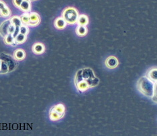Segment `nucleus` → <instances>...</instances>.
Returning a JSON list of instances; mask_svg holds the SVG:
<instances>
[{"mask_svg": "<svg viewBox=\"0 0 157 136\" xmlns=\"http://www.w3.org/2000/svg\"><path fill=\"white\" fill-rule=\"evenodd\" d=\"M15 30V27L14 24H12L11 23L10 25H9V34H14Z\"/></svg>", "mask_w": 157, "mask_h": 136, "instance_id": "393cba45", "label": "nucleus"}, {"mask_svg": "<svg viewBox=\"0 0 157 136\" xmlns=\"http://www.w3.org/2000/svg\"><path fill=\"white\" fill-rule=\"evenodd\" d=\"M14 57L17 61H22L26 57L25 51L23 49H22V48H18V49L14 51Z\"/></svg>", "mask_w": 157, "mask_h": 136, "instance_id": "9b49d317", "label": "nucleus"}, {"mask_svg": "<svg viewBox=\"0 0 157 136\" xmlns=\"http://www.w3.org/2000/svg\"><path fill=\"white\" fill-rule=\"evenodd\" d=\"M23 1L24 0H13V4H14V6H15L16 8H20V5Z\"/></svg>", "mask_w": 157, "mask_h": 136, "instance_id": "b1692460", "label": "nucleus"}, {"mask_svg": "<svg viewBox=\"0 0 157 136\" xmlns=\"http://www.w3.org/2000/svg\"><path fill=\"white\" fill-rule=\"evenodd\" d=\"M79 12L75 8L69 7L66 8L63 12L62 17L65 19L68 24H75L77 22L79 18Z\"/></svg>", "mask_w": 157, "mask_h": 136, "instance_id": "f03ea898", "label": "nucleus"}, {"mask_svg": "<svg viewBox=\"0 0 157 136\" xmlns=\"http://www.w3.org/2000/svg\"><path fill=\"white\" fill-rule=\"evenodd\" d=\"M75 85L79 91L80 92H85L89 88L87 82L84 80L80 81L79 82L75 84Z\"/></svg>", "mask_w": 157, "mask_h": 136, "instance_id": "f8f14e48", "label": "nucleus"}, {"mask_svg": "<svg viewBox=\"0 0 157 136\" xmlns=\"http://www.w3.org/2000/svg\"><path fill=\"white\" fill-rule=\"evenodd\" d=\"M65 113V107L63 104H59L51 108L49 113V117L51 121H56L62 119Z\"/></svg>", "mask_w": 157, "mask_h": 136, "instance_id": "20e7f679", "label": "nucleus"}, {"mask_svg": "<svg viewBox=\"0 0 157 136\" xmlns=\"http://www.w3.org/2000/svg\"><path fill=\"white\" fill-rule=\"evenodd\" d=\"M82 76L83 78L87 82L89 88H93L97 86L99 83V80L95 76L91 68H84L82 69Z\"/></svg>", "mask_w": 157, "mask_h": 136, "instance_id": "7ed1b4c3", "label": "nucleus"}, {"mask_svg": "<svg viewBox=\"0 0 157 136\" xmlns=\"http://www.w3.org/2000/svg\"><path fill=\"white\" fill-rule=\"evenodd\" d=\"M152 100L154 102L157 103V82H155V94H154V96H152Z\"/></svg>", "mask_w": 157, "mask_h": 136, "instance_id": "5701e85b", "label": "nucleus"}, {"mask_svg": "<svg viewBox=\"0 0 157 136\" xmlns=\"http://www.w3.org/2000/svg\"><path fill=\"white\" fill-rule=\"evenodd\" d=\"M77 23L78 25L87 26L89 23V18L87 17V16H86L85 14L79 15Z\"/></svg>", "mask_w": 157, "mask_h": 136, "instance_id": "f3484780", "label": "nucleus"}, {"mask_svg": "<svg viewBox=\"0 0 157 136\" xmlns=\"http://www.w3.org/2000/svg\"><path fill=\"white\" fill-rule=\"evenodd\" d=\"M27 39V35H24L23 34H18L16 37H15V42L17 45L22 44Z\"/></svg>", "mask_w": 157, "mask_h": 136, "instance_id": "a211bd4d", "label": "nucleus"}, {"mask_svg": "<svg viewBox=\"0 0 157 136\" xmlns=\"http://www.w3.org/2000/svg\"><path fill=\"white\" fill-rule=\"evenodd\" d=\"M11 15V11L8 6L4 2L0 1V17H9Z\"/></svg>", "mask_w": 157, "mask_h": 136, "instance_id": "6e6552de", "label": "nucleus"}, {"mask_svg": "<svg viewBox=\"0 0 157 136\" xmlns=\"http://www.w3.org/2000/svg\"><path fill=\"white\" fill-rule=\"evenodd\" d=\"M76 33L79 37H84L87 33V28L86 26L78 25L76 28Z\"/></svg>", "mask_w": 157, "mask_h": 136, "instance_id": "4468645a", "label": "nucleus"}, {"mask_svg": "<svg viewBox=\"0 0 157 136\" xmlns=\"http://www.w3.org/2000/svg\"><path fill=\"white\" fill-rule=\"evenodd\" d=\"M21 21L22 24L25 25L29 24V20H30V13L29 12H24L23 14L20 16Z\"/></svg>", "mask_w": 157, "mask_h": 136, "instance_id": "412c9836", "label": "nucleus"}, {"mask_svg": "<svg viewBox=\"0 0 157 136\" xmlns=\"http://www.w3.org/2000/svg\"><path fill=\"white\" fill-rule=\"evenodd\" d=\"M20 33L23 34L24 35H28L29 33V28L27 25L22 24L20 27Z\"/></svg>", "mask_w": 157, "mask_h": 136, "instance_id": "4be33fe9", "label": "nucleus"}, {"mask_svg": "<svg viewBox=\"0 0 157 136\" xmlns=\"http://www.w3.org/2000/svg\"><path fill=\"white\" fill-rule=\"evenodd\" d=\"M105 63L107 67L110 68V69H114V68L118 67L119 62H118V60L116 57L110 56L107 58V59L105 60Z\"/></svg>", "mask_w": 157, "mask_h": 136, "instance_id": "0eeeda50", "label": "nucleus"}, {"mask_svg": "<svg viewBox=\"0 0 157 136\" xmlns=\"http://www.w3.org/2000/svg\"><path fill=\"white\" fill-rule=\"evenodd\" d=\"M4 43L7 45H11L12 47L18 45L15 42V38L13 36V34H9L4 37Z\"/></svg>", "mask_w": 157, "mask_h": 136, "instance_id": "2eb2a0df", "label": "nucleus"}, {"mask_svg": "<svg viewBox=\"0 0 157 136\" xmlns=\"http://www.w3.org/2000/svg\"><path fill=\"white\" fill-rule=\"evenodd\" d=\"M33 53L36 55H41L44 53L45 51V47L44 45L42 43H36L32 46Z\"/></svg>", "mask_w": 157, "mask_h": 136, "instance_id": "1a4fd4ad", "label": "nucleus"}, {"mask_svg": "<svg viewBox=\"0 0 157 136\" xmlns=\"http://www.w3.org/2000/svg\"><path fill=\"white\" fill-rule=\"evenodd\" d=\"M155 83L147 76H143L137 82V88L139 91L149 98H152L155 94Z\"/></svg>", "mask_w": 157, "mask_h": 136, "instance_id": "f257e3e1", "label": "nucleus"}, {"mask_svg": "<svg viewBox=\"0 0 157 136\" xmlns=\"http://www.w3.org/2000/svg\"><path fill=\"white\" fill-rule=\"evenodd\" d=\"M54 27H55L57 29L59 30H62V29H64L66 27H67V22L65 20L63 17H59L57 18L55 21H54Z\"/></svg>", "mask_w": 157, "mask_h": 136, "instance_id": "9d476101", "label": "nucleus"}, {"mask_svg": "<svg viewBox=\"0 0 157 136\" xmlns=\"http://www.w3.org/2000/svg\"><path fill=\"white\" fill-rule=\"evenodd\" d=\"M147 77L153 81L154 82H157V68H152L147 73Z\"/></svg>", "mask_w": 157, "mask_h": 136, "instance_id": "dca6fc26", "label": "nucleus"}, {"mask_svg": "<svg viewBox=\"0 0 157 136\" xmlns=\"http://www.w3.org/2000/svg\"><path fill=\"white\" fill-rule=\"evenodd\" d=\"M40 21L41 19L39 14L36 12L30 13V20L28 26H30V27H36V26L39 25Z\"/></svg>", "mask_w": 157, "mask_h": 136, "instance_id": "39448f33", "label": "nucleus"}, {"mask_svg": "<svg viewBox=\"0 0 157 136\" xmlns=\"http://www.w3.org/2000/svg\"><path fill=\"white\" fill-rule=\"evenodd\" d=\"M9 72H10V70H9L8 64L4 60L2 59V68L0 70V74H5Z\"/></svg>", "mask_w": 157, "mask_h": 136, "instance_id": "6ab92c4d", "label": "nucleus"}, {"mask_svg": "<svg viewBox=\"0 0 157 136\" xmlns=\"http://www.w3.org/2000/svg\"><path fill=\"white\" fill-rule=\"evenodd\" d=\"M1 68H2V59H0V70H1Z\"/></svg>", "mask_w": 157, "mask_h": 136, "instance_id": "a878e982", "label": "nucleus"}, {"mask_svg": "<svg viewBox=\"0 0 157 136\" xmlns=\"http://www.w3.org/2000/svg\"><path fill=\"white\" fill-rule=\"evenodd\" d=\"M10 22L12 24H14L15 27H21V26L23 24H22V22L21 21V19L20 17H19V16H13L12 18H11L10 19Z\"/></svg>", "mask_w": 157, "mask_h": 136, "instance_id": "aec40b11", "label": "nucleus"}, {"mask_svg": "<svg viewBox=\"0 0 157 136\" xmlns=\"http://www.w3.org/2000/svg\"><path fill=\"white\" fill-rule=\"evenodd\" d=\"M11 24L9 19L4 21L0 26V35L2 37H5L9 34V27Z\"/></svg>", "mask_w": 157, "mask_h": 136, "instance_id": "423d86ee", "label": "nucleus"}, {"mask_svg": "<svg viewBox=\"0 0 157 136\" xmlns=\"http://www.w3.org/2000/svg\"><path fill=\"white\" fill-rule=\"evenodd\" d=\"M31 3L29 0H24L20 5V9L24 12H30L31 10Z\"/></svg>", "mask_w": 157, "mask_h": 136, "instance_id": "ddd939ff", "label": "nucleus"}]
</instances>
